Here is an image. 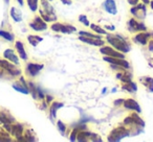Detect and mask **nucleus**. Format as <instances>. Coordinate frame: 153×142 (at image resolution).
<instances>
[{
	"instance_id": "nucleus-40",
	"label": "nucleus",
	"mask_w": 153,
	"mask_h": 142,
	"mask_svg": "<svg viewBox=\"0 0 153 142\" xmlns=\"http://www.w3.org/2000/svg\"><path fill=\"white\" fill-rule=\"evenodd\" d=\"M44 100L47 102V104H51V102H53V96H51V95H46V94H45V98H44Z\"/></svg>"
},
{
	"instance_id": "nucleus-41",
	"label": "nucleus",
	"mask_w": 153,
	"mask_h": 142,
	"mask_svg": "<svg viewBox=\"0 0 153 142\" xmlns=\"http://www.w3.org/2000/svg\"><path fill=\"white\" fill-rule=\"evenodd\" d=\"M147 45H148V50L150 51V52H153V39H151Z\"/></svg>"
},
{
	"instance_id": "nucleus-12",
	"label": "nucleus",
	"mask_w": 153,
	"mask_h": 142,
	"mask_svg": "<svg viewBox=\"0 0 153 142\" xmlns=\"http://www.w3.org/2000/svg\"><path fill=\"white\" fill-rule=\"evenodd\" d=\"M44 68L43 64L39 63H27L25 66V74L28 77H36L41 73V71Z\"/></svg>"
},
{
	"instance_id": "nucleus-24",
	"label": "nucleus",
	"mask_w": 153,
	"mask_h": 142,
	"mask_svg": "<svg viewBox=\"0 0 153 142\" xmlns=\"http://www.w3.org/2000/svg\"><path fill=\"white\" fill-rule=\"evenodd\" d=\"M10 16H11V18L16 22V23H20V22H22V20H23L22 12L16 7H11V10H10Z\"/></svg>"
},
{
	"instance_id": "nucleus-3",
	"label": "nucleus",
	"mask_w": 153,
	"mask_h": 142,
	"mask_svg": "<svg viewBox=\"0 0 153 142\" xmlns=\"http://www.w3.org/2000/svg\"><path fill=\"white\" fill-rule=\"evenodd\" d=\"M39 15L47 23H53L58 20V16L55 7L49 0H39Z\"/></svg>"
},
{
	"instance_id": "nucleus-52",
	"label": "nucleus",
	"mask_w": 153,
	"mask_h": 142,
	"mask_svg": "<svg viewBox=\"0 0 153 142\" xmlns=\"http://www.w3.org/2000/svg\"><path fill=\"white\" fill-rule=\"evenodd\" d=\"M49 1H51H51H53V0H49Z\"/></svg>"
},
{
	"instance_id": "nucleus-5",
	"label": "nucleus",
	"mask_w": 153,
	"mask_h": 142,
	"mask_svg": "<svg viewBox=\"0 0 153 142\" xmlns=\"http://www.w3.org/2000/svg\"><path fill=\"white\" fill-rule=\"evenodd\" d=\"M0 68L7 73V75L11 77H18L21 75L22 71L20 68L17 67L16 64L7 61L5 59H0Z\"/></svg>"
},
{
	"instance_id": "nucleus-14",
	"label": "nucleus",
	"mask_w": 153,
	"mask_h": 142,
	"mask_svg": "<svg viewBox=\"0 0 153 142\" xmlns=\"http://www.w3.org/2000/svg\"><path fill=\"white\" fill-rule=\"evenodd\" d=\"M13 89L18 92H20V93H22V94H26V95L30 94L27 82H26L25 79H24L23 77H21V75L19 77V79L13 84Z\"/></svg>"
},
{
	"instance_id": "nucleus-47",
	"label": "nucleus",
	"mask_w": 153,
	"mask_h": 142,
	"mask_svg": "<svg viewBox=\"0 0 153 142\" xmlns=\"http://www.w3.org/2000/svg\"><path fill=\"white\" fill-rule=\"evenodd\" d=\"M140 1H142V2L146 5H149V3H150V0H140Z\"/></svg>"
},
{
	"instance_id": "nucleus-33",
	"label": "nucleus",
	"mask_w": 153,
	"mask_h": 142,
	"mask_svg": "<svg viewBox=\"0 0 153 142\" xmlns=\"http://www.w3.org/2000/svg\"><path fill=\"white\" fill-rule=\"evenodd\" d=\"M26 3H27V7H28V9L30 10V12L36 13V12L38 11L39 0H26Z\"/></svg>"
},
{
	"instance_id": "nucleus-10",
	"label": "nucleus",
	"mask_w": 153,
	"mask_h": 142,
	"mask_svg": "<svg viewBox=\"0 0 153 142\" xmlns=\"http://www.w3.org/2000/svg\"><path fill=\"white\" fill-rule=\"evenodd\" d=\"M28 26L30 27V29H33L36 32H43L47 29V22H45L44 20L41 18L40 15H37L33 18L32 21L28 23Z\"/></svg>"
},
{
	"instance_id": "nucleus-25",
	"label": "nucleus",
	"mask_w": 153,
	"mask_h": 142,
	"mask_svg": "<svg viewBox=\"0 0 153 142\" xmlns=\"http://www.w3.org/2000/svg\"><path fill=\"white\" fill-rule=\"evenodd\" d=\"M117 79L121 81L122 84L128 83V82L132 81V73L128 69L124 70V71H120L117 73Z\"/></svg>"
},
{
	"instance_id": "nucleus-22",
	"label": "nucleus",
	"mask_w": 153,
	"mask_h": 142,
	"mask_svg": "<svg viewBox=\"0 0 153 142\" xmlns=\"http://www.w3.org/2000/svg\"><path fill=\"white\" fill-rule=\"evenodd\" d=\"M0 122L2 124H5V123H12L16 122V119L9 111L7 110H0Z\"/></svg>"
},
{
	"instance_id": "nucleus-16",
	"label": "nucleus",
	"mask_w": 153,
	"mask_h": 142,
	"mask_svg": "<svg viewBox=\"0 0 153 142\" xmlns=\"http://www.w3.org/2000/svg\"><path fill=\"white\" fill-rule=\"evenodd\" d=\"M81 42L85 43V44H88V45H91V46H96V47H101V46H104L105 45V42L106 41L104 39H94V38H88V37H85V36H81L79 35L78 37Z\"/></svg>"
},
{
	"instance_id": "nucleus-9",
	"label": "nucleus",
	"mask_w": 153,
	"mask_h": 142,
	"mask_svg": "<svg viewBox=\"0 0 153 142\" xmlns=\"http://www.w3.org/2000/svg\"><path fill=\"white\" fill-rule=\"evenodd\" d=\"M76 141L80 142H87V141H102V138L96 133H91L88 129H83L80 131L76 135Z\"/></svg>"
},
{
	"instance_id": "nucleus-15",
	"label": "nucleus",
	"mask_w": 153,
	"mask_h": 142,
	"mask_svg": "<svg viewBox=\"0 0 153 142\" xmlns=\"http://www.w3.org/2000/svg\"><path fill=\"white\" fill-rule=\"evenodd\" d=\"M24 131H25V127H24V125L22 124V123H19V122H14L12 123L11 125V132H10V134H11V136H13V137L16 138V140H19L20 138L23 136L24 134Z\"/></svg>"
},
{
	"instance_id": "nucleus-50",
	"label": "nucleus",
	"mask_w": 153,
	"mask_h": 142,
	"mask_svg": "<svg viewBox=\"0 0 153 142\" xmlns=\"http://www.w3.org/2000/svg\"><path fill=\"white\" fill-rule=\"evenodd\" d=\"M111 92H112V93H114V92H117V89H115V88H113V89L111 90Z\"/></svg>"
},
{
	"instance_id": "nucleus-21",
	"label": "nucleus",
	"mask_w": 153,
	"mask_h": 142,
	"mask_svg": "<svg viewBox=\"0 0 153 142\" xmlns=\"http://www.w3.org/2000/svg\"><path fill=\"white\" fill-rule=\"evenodd\" d=\"M15 50H16V52H17V54L19 55L20 59L23 60V61H27V60H28V54L26 53L24 44L20 40H17L15 42Z\"/></svg>"
},
{
	"instance_id": "nucleus-31",
	"label": "nucleus",
	"mask_w": 153,
	"mask_h": 142,
	"mask_svg": "<svg viewBox=\"0 0 153 142\" xmlns=\"http://www.w3.org/2000/svg\"><path fill=\"white\" fill-rule=\"evenodd\" d=\"M0 37H1L2 39H4V40L9 41V42H14V41H15L14 35L9 32H7V30L0 29Z\"/></svg>"
},
{
	"instance_id": "nucleus-49",
	"label": "nucleus",
	"mask_w": 153,
	"mask_h": 142,
	"mask_svg": "<svg viewBox=\"0 0 153 142\" xmlns=\"http://www.w3.org/2000/svg\"><path fill=\"white\" fill-rule=\"evenodd\" d=\"M106 92H107V89H106V88H104V89L102 90V94H105Z\"/></svg>"
},
{
	"instance_id": "nucleus-38",
	"label": "nucleus",
	"mask_w": 153,
	"mask_h": 142,
	"mask_svg": "<svg viewBox=\"0 0 153 142\" xmlns=\"http://www.w3.org/2000/svg\"><path fill=\"white\" fill-rule=\"evenodd\" d=\"M110 67L112 70H115L117 72H120V71H124V70H126L124 67H122V66L120 65H114V64H110Z\"/></svg>"
},
{
	"instance_id": "nucleus-1",
	"label": "nucleus",
	"mask_w": 153,
	"mask_h": 142,
	"mask_svg": "<svg viewBox=\"0 0 153 142\" xmlns=\"http://www.w3.org/2000/svg\"><path fill=\"white\" fill-rule=\"evenodd\" d=\"M123 124L130 131V136H136L143 133L145 127V121L138 116V113L134 112L124 119Z\"/></svg>"
},
{
	"instance_id": "nucleus-2",
	"label": "nucleus",
	"mask_w": 153,
	"mask_h": 142,
	"mask_svg": "<svg viewBox=\"0 0 153 142\" xmlns=\"http://www.w3.org/2000/svg\"><path fill=\"white\" fill-rule=\"evenodd\" d=\"M106 41L111 47H113L117 50L121 51L123 53H127L131 50V46L128 41L127 38H125L122 35H112V34H107L106 35Z\"/></svg>"
},
{
	"instance_id": "nucleus-7",
	"label": "nucleus",
	"mask_w": 153,
	"mask_h": 142,
	"mask_svg": "<svg viewBox=\"0 0 153 142\" xmlns=\"http://www.w3.org/2000/svg\"><path fill=\"white\" fill-rule=\"evenodd\" d=\"M127 29L131 34H137L140 32H147L148 27L143 21L135 19V18H131L127 21Z\"/></svg>"
},
{
	"instance_id": "nucleus-51",
	"label": "nucleus",
	"mask_w": 153,
	"mask_h": 142,
	"mask_svg": "<svg viewBox=\"0 0 153 142\" xmlns=\"http://www.w3.org/2000/svg\"><path fill=\"white\" fill-rule=\"evenodd\" d=\"M4 1H5V3H7V4H9V3H10V0H4Z\"/></svg>"
},
{
	"instance_id": "nucleus-8",
	"label": "nucleus",
	"mask_w": 153,
	"mask_h": 142,
	"mask_svg": "<svg viewBox=\"0 0 153 142\" xmlns=\"http://www.w3.org/2000/svg\"><path fill=\"white\" fill-rule=\"evenodd\" d=\"M129 12H130V14H131L133 18L143 21V20L146 19L147 12H148V10H147V5L146 4H144L143 2L142 3L138 2L137 4L132 5Z\"/></svg>"
},
{
	"instance_id": "nucleus-39",
	"label": "nucleus",
	"mask_w": 153,
	"mask_h": 142,
	"mask_svg": "<svg viewBox=\"0 0 153 142\" xmlns=\"http://www.w3.org/2000/svg\"><path fill=\"white\" fill-rule=\"evenodd\" d=\"M124 98H119V99H115L114 102H113V106L114 107H121V106H123V104H124Z\"/></svg>"
},
{
	"instance_id": "nucleus-48",
	"label": "nucleus",
	"mask_w": 153,
	"mask_h": 142,
	"mask_svg": "<svg viewBox=\"0 0 153 142\" xmlns=\"http://www.w3.org/2000/svg\"><path fill=\"white\" fill-rule=\"evenodd\" d=\"M149 5H150V9L153 10V0H150V3H149Z\"/></svg>"
},
{
	"instance_id": "nucleus-4",
	"label": "nucleus",
	"mask_w": 153,
	"mask_h": 142,
	"mask_svg": "<svg viewBox=\"0 0 153 142\" xmlns=\"http://www.w3.org/2000/svg\"><path fill=\"white\" fill-rule=\"evenodd\" d=\"M130 136V131L125 127L124 124L120 125V127H117L114 129H112V131L109 133L108 137H107V140L108 141H112V142H117L121 141L122 139L126 137H129Z\"/></svg>"
},
{
	"instance_id": "nucleus-37",
	"label": "nucleus",
	"mask_w": 153,
	"mask_h": 142,
	"mask_svg": "<svg viewBox=\"0 0 153 142\" xmlns=\"http://www.w3.org/2000/svg\"><path fill=\"white\" fill-rule=\"evenodd\" d=\"M78 20H79V22H81L84 26H86V27L90 25L89 20H88V18H87V16H86V15H80L79 18H78Z\"/></svg>"
},
{
	"instance_id": "nucleus-11",
	"label": "nucleus",
	"mask_w": 153,
	"mask_h": 142,
	"mask_svg": "<svg viewBox=\"0 0 153 142\" xmlns=\"http://www.w3.org/2000/svg\"><path fill=\"white\" fill-rule=\"evenodd\" d=\"M151 39H153V32H148V30L137 32L132 37V41L140 46H146Z\"/></svg>"
},
{
	"instance_id": "nucleus-42",
	"label": "nucleus",
	"mask_w": 153,
	"mask_h": 142,
	"mask_svg": "<svg viewBox=\"0 0 153 142\" xmlns=\"http://www.w3.org/2000/svg\"><path fill=\"white\" fill-rule=\"evenodd\" d=\"M104 28L108 32H114L115 30V26L114 25H105Z\"/></svg>"
},
{
	"instance_id": "nucleus-23",
	"label": "nucleus",
	"mask_w": 153,
	"mask_h": 142,
	"mask_svg": "<svg viewBox=\"0 0 153 142\" xmlns=\"http://www.w3.org/2000/svg\"><path fill=\"white\" fill-rule=\"evenodd\" d=\"M140 83L146 88L149 93H153V77H140L138 79Z\"/></svg>"
},
{
	"instance_id": "nucleus-28",
	"label": "nucleus",
	"mask_w": 153,
	"mask_h": 142,
	"mask_svg": "<svg viewBox=\"0 0 153 142\" xmlns=\"http://www.w3.org/2000/svg\"><path fill=\"white\" fill-rule=\"evenodd\" d=\"M122 90L126 92H129V93H135L137 91V86L134 82H128L122 85Z\"/></svg>"
},
{
	"instance_id": "nucleus-46",
	"label": "nucleus",
	"mask_w": 153,
	"mask_h": 142,
	"mask_svg": "<svg viewBox=\"0 0 153 142\" xmlns=\"http://www.w3.org/2000/svg\"><path fill=\"white\" fill-rule=\"evenodd\" d=\"M16 1L19 3L20 7H23V5H24V0H16Z\"/></svg>"
},
{
	"instance_id": "nucleus-53",
	"label": "nucleus",
	"mask_w": 153,
	"mask_h": 142,
	"mask_svg": "<svg viewBox=\"0 0 153 142\" xmlns=\"http://www.w3.org/2000/svg\"><path fill=\"white\" fill-rule=\"evenodd\" d=\"M0 123H1V122H0Z\"/></svg>"
},
{
	"instance_id": "nucleus-18",
	"label": "nucleus",
	"mask_w": 153,
	"mask_h": 142,
	"mask_svg": "<svg viewBox=\"0 0 153 142\" xmlns=\"http://www.w3.org/2000/svg\"><path fill=\"white\" fill-rule=\"evenodd\" d=\"M123 107L128 111H134V112L138 113V114L142 113V108H140V104L133 98H127V99L124 100Z\"/></svg>"
},
{
	"instance_id": "nucleus-36",
	"label": "nucleus",
	"mask_w": 153,
	"mask_h": 142,
	"mask_svg": "<svg viewBox=\"0 0 153 142\" xmlns=\"http://www.w3.org/2000/svg\"><path fill=\"white\" fill-rule=\"evenodd\" d=\"M79 35H81V36L88 37V38H94V39H103L101 35H98V34H92V32H85V30H81V32H79Z\"/></svg>"
},
{
	"instance_id": "nucleus-43",
	"label": "nucleus",
	"mask_w": 153,
	"mask_h": 142,
	"mask_svg": "<svg viewBox=\"0 0 153 142\" xmlns=\"http://www.w3.org/2000/svg\"><path fill=\"white\" fill-rule=\"evenodd\" d=\"M9 77V75H7V73L5 72V71H3V70L0 68V79H3V77Z\"/></svg>"
},
{
	"instance_id": "nucleus-17",
	"label": "nucleus",
	"mask_w": 153,
	"mask_h": 142,
	"mask_svg": "<svg viewBox=\"0 0 153 142\" xmlns=\"http://www.w3.org/2000/svg\"><path fill=\"white\" fill-rule=\"evenodd\" d=\"M103 60H104V62H107L108 64H114V65L122 66V67H124L125 69H129L130 68L129 62L125 59H121V57H111L104 55V57H103Z\"/></svg>"
},
{
	"instance_id": "nucleus-45",
	"label": "nucleus",
	"mask_w": 153,
	"mask_h": 142,
	"mask_svg": "<svg viewBox=\"0 0 153 142\" xmlns=\"http://www.w3.org/2000/svg\"><path fill=\"white\" fill-rule=\"evenodd\" d=\"M60 1L65 5H71L72 3V0H60Z\"/></svg>"
},
{
	"instance_id": "nucleus-29",
	"label": "nucleus",
	"mask_w": 153,
	"mask_h": 142,
	"mask_svg": "<svg viewBox=\"0 0 153 142\" xmlns=\"http://www.w3.org/2000/svg\"><path fill=\"white\" fill-rule=\"evenodd\" d=\"M26 39H27V42L30 43L33 47H36L39 43H41L43 41V37L38 36V35H28Z\"/></svg>"
},
{
	"instance_id": "nucleus-6",
	"label": "nucleus",
	"mask_w": 153,
	"mask_h": 142,
	"mask_svg": "<svg viewBox=\"0 0 153 142\" xmlns=\"http://www.w3.org/2000/svg\"><path fill=\"white\" fill-rule=\"evenodd\" d=\"M51 30L53 32H58V34H66V35H71L78 32L76 26L71 25L68 23H61V22H53L51 26Z\"/></svg>"
},
{
	"instance_id": "nucleus-13",
	"label": "nucleus",
	"mask_w": 153,
	"mask_h": 142,
	"mask_svg": "<svg viewBox=\"0 0 153 142\" xmlns=\"http://www.w3.org/2000/svg\"><path fill=\"white\" fill-rule=\"evenodd\" d=\"M100 52L103 55H107V57H121V59H125V53L121 52V51L117 50L111 46H101L100 47Z\"/></svg>"
},
{
	"instance_id": "nucleus-27",
	"label": "nucleus",
	"mask_w": 153,
	"mask_h": 142,
	"mask_svg": "<svg viewBox=\"0 0 153 142\" xmlns=\"http://www.w3.org/2000/svg\"><path fill=\"white\" fill-rule=\"evenodd\" d=\"M37 137L32 129H25L24 134L18 141H36Z\"/></svg>"
},
{
	"instance_id": "nucleus-34",
	"label": "nucleus",
	"mask_w": 153,
	"mask_h": 142,
	"mask_svg": "<svg viewBox=\"0 0 153 142\" xmlns=\"http://www.w3.org/2000/svg\"><path fill=\"white\" fill-rule=\"evenodd\" d=\"M0 141H12L11 134L9 132H7L4 129H0Z\"/></svg>"
},
{
	"instance_id": "nucleus-32",
	"label": "nucleus",
	"mask_w": 153,
	"mask_h": 142,
	"mask_svg": "<svg viewBox=\"0 0 153 142\" xmlns=\"http://www.w3.org/2000/svg\"><path fill=\"white\" fill-rule=\"evenodd\" d=\"M27 86H28V90H30V94H32L33 98L35 100H37V87L38 86L32 81L27 82Z\"/></svg>"
},
{
	"instance_id": "nucleus-35",
	"label": "nucleus",
	"mask_w": 153,
	"mask_h": 142,
	"mask_svg": "<svg viewBox=\"0 0 153 142\" xmlns=\"http://www.w3.org/2000/svg\"><path fill=\"white\" fill-rule=\"evenodd\" d=\"M57 129L60 132L62 136H66V131H67V125L63 122L62 120L57 121Z\"/></svg>"
},
{
	"instance_id": "nucleus-26",
	"label": "nucleus",
	"mask_w": 153,
	"mask_h": 142,
	"mask_svg": "<svg viewBox=\"0 0 153 142\" xmlns=\"http://www.w3.org/2000/svg\"><path fill=\"white\" fill-rule=\"evenodd\" d=\"M64 104L60 102H55L53 100L51 104V107H49V116H51V119H56L57 118V111L59 109L63 108Z\"/></svg>"
},
{
	"instance_id": "nucleus-20",
	"label": "nucleus",
	"mask_w": 153,
	"mask_h": 142,
	"mask_svg": "<svg viewBox=\"0 0 153 142\" xmlns=\"http://www.w3.org/2000/svg\"><path fill=\"white\" fill-rule=\"evenodd\" d=\"M103 9L106 13H108L109 15L115 16L117 14V7L114 0H105L102 4Z\"/></svg>"
},
{
	"instance_id": "nucleus-30",
	"label": "nucleus",
	"mask_w": 153,
	"mask_h": 142,
	"mask_svg": "<svg viewBox=\"0 0 153 142\" xmlns=\"http://www.w3.org/2000/svg\"><path fill=\"white\" fill-rule=\"evenodd\" d=\"M89 27L94 32H96V34H98V35H101V36H103V35H104V36H106V35L108 34V32H107V30L105 29L104 27H102V26L98 25V24H96V23H90Z\"/></svg>"
},
{
	"instance_id": "nucleus-44",
	"label": "nucleus",
	"mask_w": 153,
	"mask_h": 142,
	"mask_svg": "<svg viewBox=\"0 0 153 142\" xmlns=\"http://www.w3.org/2000/svg\"><path fill=\"white\" fill-rule=\"evenodd\" d=\"M128 1V3H129L130 5H135V4H137L138 2H140V0H127Z\"/></svg>"
},
{
	"instance_id": "nucleus-19",
	"label": "nucleus",
	"mask_w": 153,
	"mask_h": 142,
	"mask_svg": "<svg viewBox=\"0 0 153 142\" xmlns=\"http://www.w3.org/2000/svg\"><path fill=\"white\" fill-rule=\"evenodd\" d=\"M2 54H3V59L12 62L13 64H16L17 66L20 65V57L14 49H12V48L5 49V50L3 51Z\"/></svg>"
}]
</instances>
